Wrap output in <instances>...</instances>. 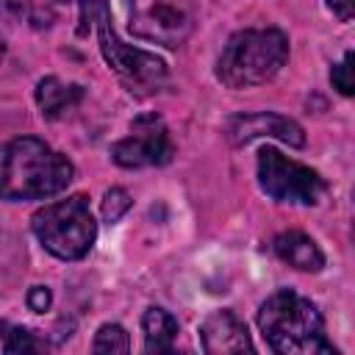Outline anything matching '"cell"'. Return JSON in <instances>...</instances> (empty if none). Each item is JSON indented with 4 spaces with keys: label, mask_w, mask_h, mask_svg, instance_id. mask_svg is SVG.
I'll return each mask as SVG.
<instances>
[{
    "label": "cell",
    "mask_w": 355,
    "mask_h": 355,
    "mask_svg": "<svg viewBox=\"0 0 355 355\" xmlns=\"http://www.w3.org/2000/svg\"><path fill=\"white\" fill-rule=\"evenodd\" d=\"M75 178V166L67 155L55 153L36 136H17L0 144V197L47 200L61 194Z\"/></svg>",
    "instance_id": "cell-1"
},
{
    "label": "cell",
    "mask_w": 355,
    "mask_h": 355,
    "mask_svg": "<svg viewBox=\"0 0 355 355\" xmlns=\"http://www.w3.org/2000/svg\"><path fill=\"white\" fill-rule=\"evenodd\" d=\"M258 327L269 349L280 355H336V347L324 336L322 313L291 288H277L261 302Z\"/></svg>",
    "instance_id": "cell-2"
},
{
    "label": "cell",
    "mask_w": 355,
    "mask_h": 355,
    "mask_svg": "<svg viewBox=\"0 0 355 355\" xmlns=\"http://www.w3.org/2000/svg\"><path fill=\"white\" fill-rule=\"evenodd\" d=\"M286 58L288 36L280 28H244L227 39L216 61V78L227 89H252L272 80Z\"/></svg>",
    "instance_id": "cell-3"
},
{
    "label": "cell",
    "mask_w": 355,
    "mask_h": 355,
    "mask_svg": "<svg viewBox=\"0 0 355 355\" xmlns=\"http://www.w3.org/2000/svg\"><path fill=\"white\" fill-rule=\"evenodd\" d=\"M80 11H83V22H92L97 31V42L105 64L116 72V78L128 86V92L150 94L166 83V64L155 53L130 47L116 36L105 0H80Z\"/></svg>",
    "instance_id": "cell-4"
},
{
    "label": "cell",
    "mask_w": 355,
    "mask_h": 355,
    "mask_svg": "<svg viewBox=\"0 0 355 355\" xmlns=\"http://www.w3.org/2000/svg\"><path fill=\"white\" fill-rule=\"evenodd\" d=\"M31 227L42 247L61 261H80L89 255L97 239V222L83 194H72L39 208L31 216Z\"/></svg>",
    "instance_id": "cell-5"
},
{
    "label": "cell",
    "mask_w": 355,
    "mask_h": 355,
    "mask_svg": "<svg viewBox=\"0 0 355 355\" xmlns=\"http://www.w3.org/2000/svg\"><path fill=\"white\" fill-rule=\"evenodd\" d=\"M128 11V28L133 36L180 47L197 25V0H122Z\"/></svg>",
    "instance_id": "cell-6"
},
{
    "label": "cell",
    "mask_w": 355,
    "mask_h": 355,
    "mask_svg": "<svg viewBox=\"0 0 355 355\" xmlns=\"http://www.w3.org/2000/svg\"><path fill=\"white\" fill-rule=\"evenodd\" d=\"M258 183L275 202L294 205H316L327 191V183L319 172L275 147H263L258 153Z\"/></svg>",
    "instance_id": "cell-7"
},
{
    "label": "cell",
    "mask_w": 355,
    "mask_h": 355,
    "mask_svg": "<svg viewBox=\"0 0 355 355\" xmlns=\"http://www.w3.org/2000/svg\"><path fill=\"white\" fill-rule=\"evenodd\" d=\"M175 155L169 128L158 114H139L130 122V133L111 144V158L125 169L164 166Z\"/></svg>",
    "instance_id": "cell-8"
},
{
    "label": "cell",
    "mask_w": 355,
    "mask_h": 355,
    "mask_svg": "<svg viewBox=\"0 0 355 355\" xmlns=\"http://www.w3.org/2000/svg\"><path fill=\"white\" fill-rule=\"evenodd\" d=\"M227 141L233 147H241L252 139H277L288 147H302L305 144V130L283 116V114H275V111H255V114H236L227 119Z\"/></svg>",
    "instance_id": "cell-9"
},
{
    "label": "cell",
    "mask_w": 355,
    "mask_h": 355,
    "mask_svg": "<svg viewBox=\"0 0 355 355\" xmlns=\"http://www.w3.org/2000/svg\"><path fill=\"white\" fill-rule=\"evenodd\" d=\"M200 341L208 355H233V352H255L247 324L230 311H214L200 324Z\"/></svg>",
    "instance_id": "cell-10"
},
{
    "label": "cell",
    "mask_w": 355,
    "mask_h": 355,
    "mask_svg": "<svg viewBox=\"0 0 355 355\" xmlns=\"http://www.w3.org/2000/svg\"><path fill=\"white\" fill-rule=\"evenodd\" d=\"M272 250L283 263H288L300 272H319L324 266V252L319 250V244L300 230H286V233L275 236Z\"/></svg>",
    "instance_id": "cell-11"
},
{
    "label": "cell",
    "mask_w": 355,
    "mask_h": 355,
    "mask_svg": "<svg viewBox=\"0 0 355 355\" xmlns=\"http://www.w3.org/2000/svg\"><path fill=\"white\" fill-rule=\"evenodd\" d=\"M83 97V89L78 83H64L55 75H47L36 86V105L47 119H58L61 114L72 111Z\"/></svg>",
    "instance_id": "cell-12"
},
{
    "label": "cell",
    "mask_w": 355,
    "mask_h": 355,
    "mask_svg": "<svg viewBox=\"0 0 355 355\" xmlns=\"http://www.w3.org/2000/svg\"><path fill=\"white\" fill-rule=\"evenodd\" d=\"M141 333H144V349L147 352H155V355L169 352L175 347V338H178V319L169 311L153 305L141 316Z\"/></svg>",
    "instance_id": "cell-13"
},
{
    "label": "cell",
    "mask_w": 355,
    "mask_h": 355,
    "mask_svg": "<svg viewBox=\"0 0 355 355\" xmlns=\"http://www.w3.org/2000/svg\"><path fill=\"white\" fill-rule=\"evenodd\" d=\"M0 338H3L6 352H44L50 347L36 330L8 324V322H0Z\"/></svg>",
    "instance_id": "cell-14"
},
{
    "label": "cell",
    "mask_w": 355,
    "mask_h": 355,
    "mask_svg": "<svg viewBox=\"0 0 355 355\" xmlns=\"http://www.w3.org/2000/svg\"><path fill=\"white\" fill-rule=\"evenodd\" d=\"M130 349V338L125 333L122 324H103L97 333H94V341H92V352L97 355H116V352H128Z\"/></svg>",
    "instance_id": "cell-15"
},
{
    "label": "cell",
    "mask_w": 355,
    "mask_h": 355,
    "mask_svg": "<svg viewBox=\"0 0 355 355\" xmlns=\"http://www.w3.org/2000/svg\"><path fill=\"white\" fill-rule=\"evenodd\" d=\"M100 211H103V219H105L108 225L119 222V219L130 211V194H128L125 189H119V186H111V189L103 194Z\"/></svg>",
    "instance_id": "cell-16"
},
{
    "label": "cell",
    "mask_w": 355,
    "mask_h": 355,
    "mask_svg": "<svg viewBox=\"0 0 355 355\" xmlns=\"http://www.w3.org/2000/svg\"><path fill=\"white\" fill-rule=\"evenodd\" d=\"M330 83H333V89H338L344 97H352V92H355V80H352V50H347L344 58H341V64L333 67Z\"/></svg>",
    "instance_id": "cell-17"
},
{
    "label": "cell",
    "mask_w": 355,
    "mask_h": 355,
    "mask_svg": "<svg viewBox=\"0 0 355 355\" xmlns=\"http://www.w3.org/2000/svg\"><path fill=\"white\" fill-rule=\"evenodd\" d=\"M50 302H53V294H50L47 286H33V288L28 291V308H31L33 313H44V311L50 308Z\"/></svg>",
    "instance_id": "cell-18"
},
{
    "label": "cell",
    "mask_w": 355,
    "mask_h": 355,
    "mask_svg": "<svg viewBox=\"0 0 355 355\" xmlns=\"http://www.w3.org/2000/svg\"><path fill=\"white\" fill-rule=\"evenodd\" d=\"M327 8L341 19V22H352V14H355V0H324Z\"/></svg>",
    "instance_id": "cell-19"
},
{
    "label": "cell",
    "mask_w": 355,
    "mask_h": 355,
    "mask_svg": "<svg viewBox=\"0 0 355 355\" xmlns=\"http://www.w3.org/2000/svg\"><path fill=\"white\" fill-rule=\"evenodd\" d=\"M3 55H6V42L0 39V61H3Z\"/></svg>",
    "instance_id": "cell-20"
}]
</instances>
